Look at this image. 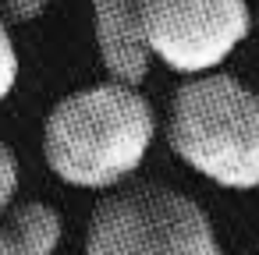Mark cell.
<instances>
[{"label": "cell", "mask_w": 259, "mask_h": 255, "mask_svg": "<svg viewBox=\"0 0 259 255\" xmlns=\"http://www.w3.org/2000/svg\"><path fill=\"white\" fill-rule=\"evenodd\" d=\"M248 32V0H142V46L149 61L185 78L220 71Z\"/></svg>", "instance_id": "277c9868"}, {"label": "cell", "mask_w": 259, "mask_h": 255, "mask_svg": "<svg viewBox=\"0 0 259 255\" xmlns=\"http://www.w3.org/2000/svg\"><path fill=\"white\" fill-rule=\"evenodd\" d=\"M167 145L209 184L227 191H255L259 92L227 71L185 78L167 107Z\"/></svg>", "instance_id": "7a4b0ae2"}, {"label": "cell", "mask_w": 259, "mask_h": 255, "mask_svg": "<svg viewBox=\"0 0 259 255\" xmlns=\"http://www.w3.org/2000/svg\"><path fill=\"white\" fill-rule=\"evenodd\" d=\"M18 195V156L8 142H0V216L15 206Z\"/></svg>", "instance_id": "ba28073f"}, {"label": "cell", "mask_w": 259, "mask_h": 255, "mask_svg": "<svg viewBox=\"0 0 259 255\" xmlns=\"http://www.w3.org/2000/svg\"><path fill=\"white\" fill-rule=\"evenodd\" d=\"M156 142V110L139 85L96 82L61 96L43 121L47 170L82 191L128 184Z\"/></svg>", "instance_id": "6da1fadb"}, {"label": "cell", "mask_w": 259, "mask_h": 255, "mask_svg": "<svg viewBox=\"0 0 259 255\" xmlns=\"http://www.w3.org/2000/svg\"><path fill=\"white\" fill-rule=\"evenodd\" d=\"M18 46H15V36H11V29L0 22V103H4L11 92H15V85H18Z\"/></svg>", "instance_id": "52a82bcc"}, {"label": "cell", "mask_w": 259, "mask_h": 255, "mask_svg": "<svg viewBox=\"0 0 259 255\" xmlns=\"http://www.w3.org/2000/svg\"><path fill=\"white\" fill-rule=\"evenodd\" d=\"M64 237V216L43 198L15 202L0 216V255H54Z\"/></svg>", "instance_id": "8992f818"}, {"label": "cell", "mask_w": 259, "mask_h": 255, "mask_svg": "<svg viewBox=\"0 0 259 255\" xmlns=\"http://www.w3.org/2000/svg\"><path fill=\"white\" fill-rule=\"evenodd\" d=\"M50 8V0H0V11H4L8 22H18V25H29L36 18H43Z\"/></svg>", "instance_id": "9c48e42d"}, {"label": "cell", "mask_w": 259, "mask_h": 255, "mask_svg": "<svg viewBox=\"0 0 259 255\" xmlns=\"http://www.w3.org/2000/svg\"><path fill=\"white\" fill-rule=\"evenodd\" d=\"M96 54L110 82L142 85L149 54L142 46V0H89Z\"/></svg>", "instance_id": "5b68a950"}, {"label": "cell", "mask_w": 259, "mask_h": 255, "mask_svg": "<svg viewBox=\"0 0 259 255\" xmlns=\"http://www.w3.org/2000/svg\"><path fill=\"white\" fill-rule=\"evenodd\" d=\"M82 255H224L209 213L163 181H128L89 213Z\"/></svg>", "instance_id": "3957f363"}]
</instances>
